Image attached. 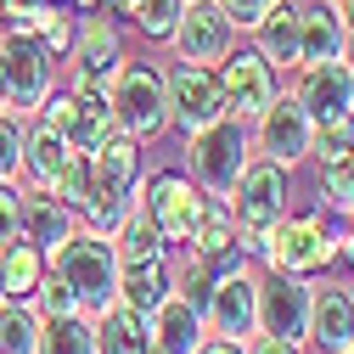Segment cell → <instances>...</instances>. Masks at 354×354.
Masks as SVG:
<instances>
[{
    "instance_id": "8fae6325",
    "label": "cell",
    "mask_w": 354,
    "mask_h": 354,
    "mask_svg": "<svg viewBox=\"0 0 354 354\" xmlns=\"http://www.w3.org/2000/svg\"><path fill=\"white\" fill-rule=\"evenodd\" d=\"M169 46H174L180 62L214 68L219 57L236 46V23L225 17L219 0H186V6H180V23H174V34H169Z\"/></svg>"
},
{
    "instance_id": "4fadbf2b",
    "label": "cell",
    "mask_w": 354,
    "mask_h": 354,
    "mask_svg": "<svg viewBox=\"0 0 354 354\" xmlns=\"http://www.w3.org/2000/svg\"><path fill=\"white\" fill-rule=\"evenodd\" d=\"M309 298H315V287L304 276H287V270L259 276V332L304 343L309 337Z\"/></svg>"
},
{
    "instance_id": "f546056e",
    "label": "cell",
    "mask_w": 354,
    "mask_h": 354,
    "mask_svg": "<svg viewBox=\"0 0 354 354\" xmlns=\"http://www.w3.org/2000/svg\"><path fill=\"white\" fill-rule=\"evenodd\" d=\"M321 203L332 214H354V152L321 163Z\"/></svg>"
},
{
    "instance_id": "60d3db41",
    "label": "cell",
    "mask_w": 354,
    "mask_h": 354,
    "mask_svg": "<svg viewBox=\"0 0 354 354\" xmlns=\"http://www.w3.org/2000/svg\"><path fill=\"white\" fill-rule=\"evenodd\" d=\"M136 6H141V0H107V12H118V17H129Z\"/></svg>"
},
{
    "instance_id": "bcb514c9",
    "label": "cell",
    "mask_w": 354,
    "mask_h": 354,
    "mask_svg": "<svg viewBox=\"0 0 354 354\" xmlns=\"http://www.w3.org/2000/svg\"><path fill=\"white\" fill-rule=\"evenodd\" d=\"M343 354H354V343H348V348H343Z\"/></svg>"
},
{
    "instance_id": "7402d4cb",
    "label": "cell",
    "mask_w": 354,
    "mask_h": 354,
    "mask_svg": "<svg viewBox=\"0 0 354 354\" xmlns=\"http://www.w3.org/2000/svg\"><path fill=\"white\" fill-rule=\"evenodd\" d=\"M343 51V17L315 0V6H298V68L309 62H332Z\"/></svg>"
},
{
    "instance_id": "7a4b0ae2",
    "label": "cell",
    "mask_w": 354,
    "mask_h": 354,
    "mask_svg": "<svg viewBox=\"0 0 354 354\" xmlns=\"http://www.w3.org/2000/svg\"><path fill=\"white\" fill-rule=\"evenodd\" d=\"M46 264L73 287V298H79V309L84 315H102L107 304H118V248H113V236L107 231H73L68 242H57L51 253H46Z\"/></svg>"
},
{
    "instance_id": "603a6c76",
    "label": "cell",
    "mask_w": 354,
    "mask_h": 354,
    "mask_svg": "<svg viewBox=\"0 0 354 354\" xmlns=\"http://www.w3.org/2000/svg\"><path fill=\"white\" fill-rule=\"evenodd\" d=\"M68 158H73V147L57 136L46 118L28 124V136H23V174H28V186H34V192H51V180L62 174Z\"/></svg>"
},
{
    "instance_id": "cb8c5ba5",
    "label": "cell",
    "mask_w": 354,
    "mask_h": 354,
    "mask_svg": "<svg viewBox=\"0 0 354 354\" xmlns=\"http://www.w3.org/2000/svg\"><path fill=\"white\" fill-rule=\"evenodd\" d=\"M147 348H152V326L141 309L107 304L96 315V354H147Z\"/></svg>"
},
{
    "instance_id": "ac0fdd59",
    "label": "cell",
    "mask_w": 354,
    "mask_h": 354,
    "mask_svg": "<svg viewBox=\"0 0 354 354\" xmlns=\"http://www.w3.org/2000/svg\"><path fill=\"white\" fill-rule=\"evenodd\" d=\"M321 354H343L354 343V292L348 287H315V298H309V337Z\"/></svg>"
},
{
    "instance_id": "b9f144b4",
    "label": "cell",
    "mask_w": 354,
    "mask_h": 354,
    "mask_svg": "<svg viewBox=\"0 0 354 354\" xmlns=\"http://www.w3.org/2000/svg\"><path fill=\"white\" fill-rule=\"evenodd\" d=\"M337 259H348V264H354V231L343 236V248H337Z\"/></svg>"
},
{
    "instance_id": "d6986e66",
    "label": "cell",
    "mask_w": 354,
    "mask_h": 354,
    "mask_svg": "<svg viewBox=\"0 0 354 354\" xmlns=\"http://www.w3.org/2000/svg\"><path fill=\"white\" fill-rule=\"evenodd\" d=\"M147 326H152V348H147V354H192V348L208 337L203 309L186 304L180 292H169V298L152 309V315H147Z\"/></svg>"
},
{
    "instance_id": "ffe728a7",
    "label": "cell",
    "mask_w": 354,
    "mask_h": 354,
    "mask_svg": "<svg viewBox=\"0 0 354 354\" xmlns=\"http://www.w3.org/2000/svg\"><path fill=\"white\" fill-rule=\"evenodd\" d=\"M174 292V270L169 259H118V304L141 309V315H152V309Z\"/></svg>"
},
{
    "instance_id": "5bb4252c",
    "label": "cell",
    "mask_w": 354,
    "mask_h": 354,
    "mask_svg": "<svg viewBox=\"0 0 354 354\" xmlns=\"http://www.w3.org/2000/svg\"><path fill=\"white\" fill-rule=\"evenodd\" d=\"M203 326L208 337H225V343H248L259 332V276H248V264L231 270L225 281H214L203 304Z\"/></svg>"
},
{
    "instance_id": "44dd1931",
    "label": "cell",
    "mask_w": 354,
    "mask_h": 354,
    "mask_svg": "<svg viewBox=\"0 0 354 354\" xmlns=\"http://www.w3.org/2000/svg\"><path fill=\"white\" fill-rule=\"evenodd\" d=\"M17 225H23V236H28L34 248H46V253L79 231V225H73V208H68L62 197H51V192H23Z\"/></svg>"
},
{
    "instance_id": "f1b7e54d",
    "label": "cell",
    "mask_w": 354,
    "mask_h": 354,
    "mask_svg": "<svg viewBox=\"0 0 354 354\" xmlns=\"http://www.w3.org/2000/svg\"><path fill=\"white\" fill-rule=\"evenodd\" d=\"M107 236H113L118 259H158V253H163V236H158V225L147 219V208H141V203H129V208H124V219H118Z\"/></svg>"
},
{
    "instance_id": "d590c367",
    "label": "cell",
    "mask_w": 354,
    "mask_h": 354,
    "mask_svg": "<svg viewBox=\"0 0 354 354\" xmlns=\"http://www.w3.org/2000/svg\"><path fill=\"white\" fill-rule=\"evenodd\" d=\"M17 208H23V192H12L6 180H0V248L23 236V225H17Z\"/></svg>"
},
{
    "instance_id": "f6af8a7d",
    "label": "cell",
    "mask_w": 354,
    "mask_h": 354,
    "mask_svg": "<svg viewBox=\"0 0 354 354\" xmlns=\"http://www.w3.org/2000/svg\"><path fill=\"white\" fill-rule=\"evenodd\" d=\"M326 6H343V0H326Z\"/></svg>"
},
{
    "instance_id": "484cf974",
    "label": "cell",
    "mask_w": 354,
    "mask_h": 354,
    "mask_svg": "<svg viewBox=\"0 0 354 354\" xmlns=\"http://www.w3.org/2000/svg\"><path fill=\"white\" fill-rule=\"evenodd\" d=\"M46 276V248H34L28 236L0 248V298H28Z\"/></svg>"
},
{
    "instance_id": "8992f818",
    "label": "cell",
    "mask_w": 354,
    "mask_h": 354,
    "mask_svg": "<svg viewBox=\"0 0 354 354\" xmlns=\"http://www.w3.org/2000/svg\"><path fill=\"white\" fill-rule=\"evenodd\" d=\"M141 197V208H147V219L158 225V236H163V248H192V236H197V225H203V203H208V192L192 180V174H180V169H163V174H152L147 186H136Z\"/></svg>"
},
{
    "instance_id": "7c38bea8",
    "label": "cell",
    "mask_w": 354,
    "mask_h": 354,
    "mask_svg": "<svg viewBox=\"0 0 354 354\" xmlns=\"http://www.w3.org/2000/svg\"><path fill=\"white\" fill-rule=\"evenodd\" d=\"M163 84H169V124L180 129V136H192V129H203V124H214V118H225V96H219L214 68H203V62H174V68L163 73Z\"/></svg>"
},
{
    "instance_id": "83f0119b",
    "label": "cell",
    "mask_w": 354,
    "mask_h": 354,
    "mask_svg": "<svg viewBox=\"0 0 354 354\" xmlns=\"http://www.w3.org/2000/svg\"><path fill=\"white\" fill-rule=\"evenodd\" d=\"M0 354H39V309L28 298H0Z\"/></svg>"
},
{
    "instance_id": "9c48e42d",
    "label": "cell",
    "mask_w": 354,
    "mask_h": 354,
    "mask_svg": "<svg viewBox=\"0 0 354 354\" xmlns=\"http://www.w3.org/2000/svg\"><path fill=\"white\" fill-rule=\"evenodd\" d=\"M39 118H46L73 152H96L113 129H118L107 96H102V91H73V84H68V91H51L46 102H39Z\"/></svg>"
},
{
    "instance_id": "6da1fadb",
    "label": "cell",
    "mask_w": 354,
    "mask_h": 354,
    "mask_svg": "<svg viewBox=\"0 0 354 354\" xmlns=\"http://www.w3.org/2000/svg\"><path fill=\"white\" fill-rule=\"evenodd\" d=\"M337 248L343 236L326 225V208H309V214H281L270 231H259L248 242V253H259L270 270H287V276H304L315 281L321 270L337 264Z\"/></svg>"
},
{
    "instance_id": "f35d334b",
    "label": "cell",
    "mask_w": 354,
    "mask_h": 354,
    "mask_svg": "<svg viewBox=\"0 0 354 354\" xmlns=\"http://www.w3.org/2000/svg\"><path fill=\"white\" fill-rule=\"evenodd\" d=\"M192 354H242V343H225V337H203Z\"/></svg>"
},
{
    "instance_id": "836d02e7",
    "label": "cell",
    "mask_w": 354,
    "mask_h": 354,
    "mask_svg": "<svg viewBox=\"0 0 354 354\" xmlns=\"http://www.w3.org/2000/svg\"><path fill=\"white\" fill-rule=\"evenodd\" d=\"M180 6H186V0H141L129 17H136V28H141L147 39H169L174 23H180Z\"/></svg>"
},
{
    "instance_id": "5b68a950",
    "label": "cell",
    "mask_w": 354,
    "mask_h": 354,
    "mask_svg": "<svg viewBox=\"0 0 354 354\" xmlns=\"http://www.w3.org/2000/svg\"><path fill=\"white\" fill-rule=\"evenodd\" d=\"M248 158H253V136H248V118H236V113H225V118H214V124H203V129L186 136L192 180L208 197H225L236 186V174L248 169Z\"/></svg>"
},
{
    "instance_id": "d4e9b609",
    "label": "cell",
    "mask_w": 354,
    "mask_h": 354,
    "mask_svg": "<svg viewBox=\"0 0 354 354\" xmlns=\"http://www.w3.org/2000/svg\"><path fill=\"white\" fill-rule=\"evenodd\" d=\"M253 34H259V51L276 68H298V6L292 0H276V6L253 23Z\"/></svg>"
},
{
    "instance_id": "7bdbcfd3",
    "label": "cell",
    "mask_w": 354,
    "mask_h": 354,
    "mask_svg": "<svg viewBox=\"0 0 354 354\" xmlns=\"http://www.w3.org/2000/svg\"><path fill=\"white\" fill-rule=\"evenodd\" d=\"M73 6H79V12H102L107 0H73Z\"/></svg>"
},
{
    "instance_id": "ab89813d",
    "label": "cell",
    "mask_w": 354,
    "mask_h": 354,
    "mask_svg": "<svg viewBox=\"0 0 354 354\" xmlns=\"http://www.w3.org/2000/svg\"><path fill=\"white\" fill-rule=\"evenodd\" d=\"M337 57H343V62L354 68V28H343V51H337Z\"/></svg>"
},
{
    "instance_id": "4dcf8cb0",
    "label": "cell",
    "mask_w": 354,
    "mask_h": 354,
    "mask_svg": "<svg viewBox=\"0 0 354 354\" xmlns=\"http://www.w3.org/2000/svg\"><path fill=\"white\" fill-rule=\"evenodd\" d=\"M23 136H28V113L23 107H0V180H17V169H23Z\"/></svg>"
},
{
    "instance_id": "ba28073f",
    "label": "cell",
    "mask_w": 354,
    "mask_h": 354,
    "mask_svg": "<svg viewBox=\"0 0 354 354\" xmlns=\"http://www.w3.org/2000/svg\"><path fill=\"white\" fill-rule=\"evenodd\" d=\"M214 79H219V96H225V113L236 118H259L264 107H270L281 96V79H276V62L264 57L259 46H231L225 57L214 62Z\"/></svg>"
},
{
    "instance_id": "52a82bcc",
    "label": "cell",
    "mask_w": 354,
    "mask_h": 354,
    "mask_svg": "<svg viewBox=\"0 0 354 354\" xmlns=\"http://www.w3.org/2000/svg\"><path fill=\"white\" fill-rule=\"evenodd\" d=\"M231 197V214L242 225V242H253L259 231H270L276 219L287 214V169L276 158H248V169L236 174V186L225 192Z\"/></svg>"
},
{
    "instance_id": "4316f807",
    "label": "cell",
    "mask_w": 354,
    "mask_h": 354,
    "mask_svg": "<svg viewBox=\"0 0 354 354\" xmlns=\"http://www.w3.org/2000/svg\"><path fill=\"white\" fill-rule=\"evenodd\" d=\"M39 354H96V321L91 315H39Z\"/></svg>"
},
{
    "instance_id": "1f68e13d",
    "label": "cell",
    "mask_w": 354,
    "mask_h": 354,
    "mask_svg": "<svg viewBox=\"0 0 354 354\" xmlns=\"http://www.w3.org/2000/svg\"><path fill=\"white\" fill-rule=\"evenodd\" d=\"M51 197H62L68 208L84 214V203H91V152H73V158L62 163V174L51 180Z\"/></svg>"
},
{
    "instance_id": "3957f363",
    "label": "cell",
    "mask_w": 354,
    "mask_h": 354,
    "mask_svg": "<svg viewBox=\"0 0 354 354\" xmlns=\"http://www.w3.org/2000/svg\"><path fill=\"white\" fill-rule=\"evenodd\" d=\"M107 107H113V124L136 141H152L169 129V84H163V68L158 62H136L124 57L107 79Z\"/></svg>"
},
{
    "instance_id": "74e56055",
    "label": "cell",
    "mask_w": 354,
    "mask_h": 354,
    "mask_svg": "<svg viewBox=\"0 0 354 354\" xmlns=\"http://www.w3.org/2000/svg\"><path fill=\"white\" fill-rule=\"evenodd\" d=\"M242 354H298V343H287V337H264V332H253V337L242 343Z\"/></svg>"
},
{
    "instance_id": "277c9868",
    "label": "cell",
    "mask_w": 354,
    "mask_h": 354,
    "mask_svg": "<svg viewBox=\"0 0 354 354\" xmlns=\"http://www.w3.org/2000/svg\"><path fill=\"white\" fill-rule=\"evenodd\" d=\"M136 186H141V141L113 129V136L91 152V203H84L91 225L113 231L124 219V208L136 203Z\"/></svg>"
},
{
    "instance_id": "ee69618b",
    "label": "cell",
    "mask_w": 354,
    "mask_h": 354,
    "mask_svg": "<svg viewBox=\"0 0 354 354\" xmlns=\"http://www.w3.org/2000/svg\"><path fill=\"white\" fill-rule=\"evenodd\" d=\"M0 107H6V73H0Z\"/></svg>"
},
{
    "instance_id": "8d00e7d4",
    "label": "cell",
    "mask_w": 354,
    "mask_h": 354,
    "mask_svg": "<svg viewBox=\"0 0 354 354\" xmlns=\"http://www.w3.org/2000/svg\"><path fill=\"white\" fill-rule=\"evenodd\" d=\"M219 6H225V17L236 23V28H253L264 12H270L276 6V0H219Z\"/></svg>"
},
{
    "instance_id": "e0dca14e",
    "label": "cell",
    "mask_w": 354,
    "mask_h": 354,
    "mask_svg": "<svg viewBox=\"0 0 354 354\" xmlns=\"http://www.w3.org/2000/svg\"><path fill=\"white\" fill-rule=\"evenodd\" d=\"M292 96H298V107L315 118V124L354 118V68H348L343 57H332V62H309Z\"/></svg>"
},
{
    "instance_id": "9a60e30c",
    "label": "cell",
    "mask_w": 354,
    "mask_h": 354,
    "mask_svg": "<svg viewBox=\"0 0 354 354\" xmlns=\"http://www.w3.org/2000/svg\"><path fill=\"white\" fill-rule=\"evenodd\" d=\"M73 91H102L107 96V79H113V68L124 62V39H118V23L107 17V12H96V17H84L79 28H73Z\"/></svg>"
},
{
    "instance_id": "2e32d148",
    "label": "cell",
    "mask_w": 354,
    "mask_h": 354,
    "mask_svg": "<svg viewBox=\"0 0 354 354\" xmlns=\"http://www.w3.org/2000/svg\"><path fill=\"white\" fill-rule=\"evenodd\" d=\"M309 136H315V118L298 107V96H276L270 107L259 113L253 147H259V158H276L281 169H292V163L309 158Z\"/></svg>"
},
{
    "instance_id": "e575fe53",
    "label": "cell",
    "mask_w": 354,
    "mask_h": 354,
    "mask_svg": "<svg viewBox=\"0 0 354 354\" xmlns=\"http://www.w3.org/2000/svg\"><path fill=\"white\" fill-rule=\"evenodd\" d=\"M343 152H354V118H332V124H315V136H309V158L332 163V158H343Z\"/></svg>"
},
{
    "instance_id": "d6a6232c",
    "label": "cell",
    "mask_w": 354,
    "mask_h": 354,
    "mask_svg": "<svg viewBox=\"0 0 354 354\" xmlns=\"http://www.w3.org/2000/svg\"><path fill=\"white\" fill-rule=\"evenodd\" d=\"M28 304L39 309V315H73V309H79V298H73V287L51 270V264H46V276H39V287L28 292ZM79 315H84V309H79Z\"/></svg>"
},
{
    "instance_id": "30bf717a",
    "label": "cell",
    "mask_w": 354,
    "mask_h": 354,
    "mask_svg": "<svg viewBox=\"0 0 354 354\" xmlns=\"http://www.w3.org/2000/svg\"><path fill=\"white\" fill-rule=\"evenodd\" d=\"M0 73H6V107H39L57 84V57L28 28H12L0 39Z\"/></svg>"
},
{
    "instance_id": "7dc6e473",
    "label": "cell",
    "mask_w": 354,
    "mask_h": 354,
    "mask_svg": "<svg viewBox=\"0 0 354 354\" xmlns=\"http://www.w3.org/2000/svg\"><path fill=\"white\" fill-rule=\"evenodd\" d=\"M0 12H6V0H0Z\"/></svg>"
}]
</instances>
